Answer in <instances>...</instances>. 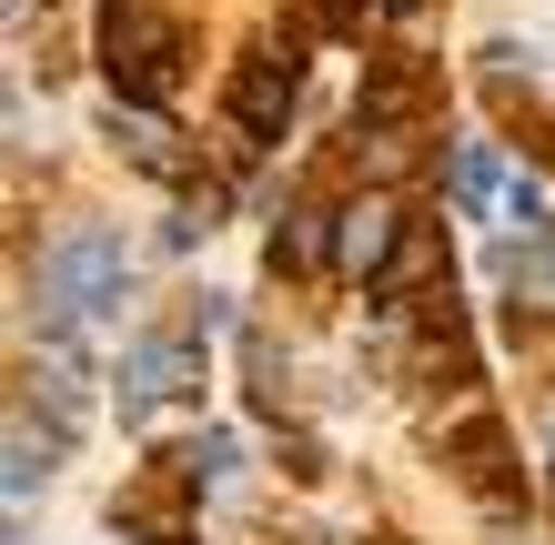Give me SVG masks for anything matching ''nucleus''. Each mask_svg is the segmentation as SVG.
<instances>
[{
  "mask_svg": "<svg viewBox=\"0 0 555 545\" xmlns=\"http://www.w3.org/2000/svg\"><path fill=\"white\" fill-rule=\"evenodd\" d=\"M334 252H344V273H374L384 252H395V203H353V212H344V243H334Z\"/></svg>",
  "mask_w": 555,
  "mask_h": 545,
  "instance_id": "obj_3",
  "label": "nucleus"
},
{
  "mask_svg": "<svg viewBox=\"0 0 555 545\" xmlns=\"http://www.w3.org/2000/svg\"><path fill=\"white\" fill-rule=\"evenodd\" d=\"M121 283H132V252H121L112 222H72V233L41 252V313H51V324H91V313H112Z\"/></svg>",
  "mask_w": 555,
  "mask_h": 545,
  "instance_id": "obj_1",
  "label": "nucleus"
},
{
  "mask_svg": "<svg viewBox=\"0 0 555 545\" xmlns=\"http://www.w3.org/2000/svg\"><path fill=\"white\" fill-rule=\"evenodd\" d=\"M51 455L61 444H30V425H11V516H30V495L51 485Z\"/></svg>",
  "mask_w": 555,
  "mask_h": 545,
  "instance_id": "obj_5",
  "label": "nucleus"
},
{
  "mask_svg": "<svg viewBox=\"0 0 555 545\" xmlns=\"http://www.w3.org/2000/svg\"><path fill=\"white\" fill-rule=\"evenodd\" d=\"M505 273L526 283V294H555V222H545L535 243H515V252H505Z\"/></svg>",
  "mask_w": 555,
  "mask_h": 545,
  "instance_id": "obj_6",
  "label": "nucleus"
},
{
  "mask_svg": "<svg viewBox=\"0 0 555 545\" xmlns=\"http://www.w3.org/2000/svg\"><path fill=\"white\" fill-rule=\"evenodd\" d=\"M182 475H192V485H203V495H222V485H233V475H243V434H192L182 444Z\"/></svg>",
  "mask_w": 555,
  "mask_h": 545,
  "instance_id": "obj_4",
  "label": "nucleus"
},
{
  "mask_svg": "<svg viewBox=\"0 0 555 545\" xmlns=\"http://www.w3.org/2000/svg\"><path fill=\"white\" fill-rule=\"evenodd\" d=\"M545 455H555V444H545Z\"/></svg>",
  "mask_w": 555,
  "mask_h": 545,
  "instance_id": "obj_8",
  "label": "nucleus"
},
{
  "mask_svg": "<svg viewBox=\"0 0 555 545\" xmlns=\"http://www.w3.org/2000/svg\"><path fill=\"white\" fill-rule=\"evenodd\" d=\"M485 192H495V142H465V152H454V203H485Z\"/></svg>",
  "mask_w": 555,
  "mask_h": 545,
  "instance_id": "obj_7",
  "label": "nucleus"
},
{
  "mask_svg": "<svg viewBox=\"0 0 555 545\" xmlns=\"http://www.w3.org/2000/svg\"><path fill=\"white\" fill-rule=\"evenodd\" d=\"M192 384H203V354H192L182 334H142L132 354H121V414H132V425H142L152 404L192 394Z\"/></svg>",
  "mask_w": 555,
  "mask_h": 545,
  "instance_id": "obj_2",
  "label": "nucleus"
}]
</instances>
